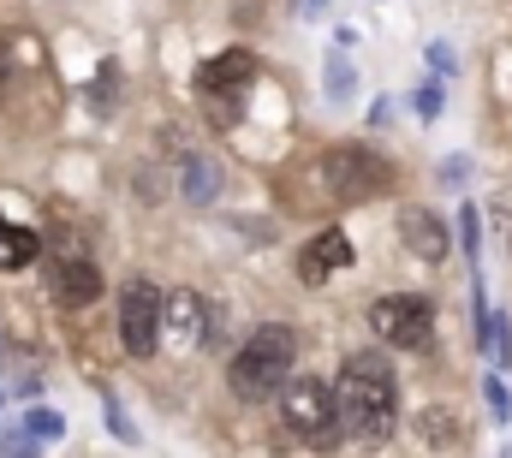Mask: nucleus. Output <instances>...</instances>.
<instances>
[{
    "label": "nucleus",
    "instance_id": "obj_13",
    "mask_svg": "<svg viewBox=\"0 0 512 458\" xmlns=\"http://www.w3.org/2000/svg\"><path fill=\"white\" fill-rule=\"evenodd\" d=\"M36 256H42V232H30V227H18V221L0 215V268L12 274V268H30Z\"/></svg>",
    "mask_w": 512,
    "mask_h": 458
},
{
    "label": "nucleus",
    "instance_id": "obj_3",
    "mask_svg": "<svg viewBox=\"0 0 512 458\" xmlns=\"http://www.w3.org/2000/svg\"><path fill=\"white\" fill-rule=\"evenodd\" d=\"M280 417H286L292 441H304V447H316V453H328V447L346 441L340 399H334V387H328L322 375H292V381L280 387Z\"/></svg>",
    "mask_w": 512,
    "mask_h": 458
},
{
    "label": "nucleus",
    "instance_id": "obj_10",
    "mask_svg": "<svg viewBox=\"0 0 512 458\" xmlns=\"http://www.w3.org/2000/svg\"><path fill=\"white\" fill-rule=\"evenodd\" d=\"M399 238H405V250L411 256H423V262H441L447 256V227L429 215V209H399Z\"/></svg>",
    "mask_w": 512,
    "mask_h": 458
},
{
    "label": "nucleus",
    "instance_id": "obj_2",
    "mask_svg": "<svg viewBox=\"0 0 512 458\" xmlns=\"http://www.w3.org/2000/svg\"><path fill=\"white\" fill-rule=\"evenodd\" d=\"M292 363H298V334L286 328V322H262L251 340L233 351V369H227V381H233V393L239 399H274L286 381H292Z\"/></svg>",
    "mask_w": 512,
    "mask_h": 458
},
{
    "label": "nucleus",
    "instance_id": "obj_22",
    "mask_svg": "<svg viewBox=\"0 0 512 458\" xmlns=\"http://www.w3.org/2000/svg\"><path fill=\"white\" fill-rule=\"evenodd\" d=\"M495 227H501V238L512 244V185L507 191H495Z\"/></svg>",
    "mask_w": 512,
    "mask_h": 458
},
{
    "label": "nucleus",
    "instance_id": "obj_23",
    "mask_svg": "<svg viewBox=\"0 0 512 458\" xmlns=\"http://www.w3.org/2000/svg\"><path fill=\"white\" fill-rule=\"evenodd\" d=\"M108 423H114V435H120V441H137V429L126 423V411H120V399H108Z\"/></svg>",
    "mask_w": 512,
    "mask_h": 458
},
{
    "label": "nucleus",
    "instance_id": "obj_26",
    "mask_svg": "<svg viewBox=\"0 0 512 458\" xmlns=\"http://www.w3.org/2000/svg\"><path fill=\"white\" fill-rule=\"evenodd\" d=\"M310 6H322V0H310Z\"/></svg>",
    "mask_w": 512,
    "mask_h": 458
},
{
    "label": "nucleus",
    "instance_id": "obj_8",
    "mask_svg": "<svg viewBox=\"0 0 512 458\" xmlns=\"http://www.w3.org/2000/svg\"><path fill=\"white\" fill-rule=\"evenodd\" d=\"M102 268L90 262V256H54L48 262V292H54V304H66V310H90L96 298H102Z\"/></svg>",
    "mask_w": 512,
    "mask_h": 458
},
{
    "label": "nucleus",
    "instance_id": "obj_5",
    "mask_svg": "<svg viewBox=\"0 0 512 458\" xmlns=\"http://www.w3.org/2000/svg\"><path fill=\"white\" fill-rule=\"evenodd\" d=\"M251 84H256V54L251 48H227V54L203 60V72H197V96H203V108H209L215 125L239 119L245 96H251Z\"/></svg>",
    "mask_w": 512,
    "mask_h": 458
},
{
    "label": "nucleus",
    "instance_id": "obj_20",
    "mask_svg": "<svg viewBox=\"0 0 512 458\" xmlns=\"http://www.w3.org/2000/svg\"><path fill=\"white\" fill-rule=\"evenodd\" d=\"M411 108H417V119L441 114V78H423V84H417V96H411Z\"/></svg>",
    "mask_w": 512,
    "mask_h": 458
},
{
    "label": "nucleus",
    "instance_id": "obj_17",
    "mask_svg": "<svg viewBox=\"0 0 512 458\" xmlns=\"http://www.w3.org/2000/svg\"><path fill=\"white\" fill-rule=\"evenodd\" d=\"M18 423H24V429H30V435L42 441V447H54V441L66 435V417H60V411H48V405H30V411H24Z\"/></svg>",
    "mask_w": 512,
    "mask_h": 458
},
{
    "label": "nucleus",
    "instance_id": "obj_7",
    "mask_svg": "<svg viewBox=\"0 0 512 458\" xmlns=\"http://www.w3.org/2000/svg\"><path fill=\"white\" fill-rule=\"evenodd\" d=\"M161 292H155V280H126V292H120V340H126L131 357H149L155 345H161Z\"/></svg>",
    "mask_w": 512,
    "mask_h": 458
},
{
    "label": "nucleus",
    "instance_id": "obj_11",
    "mask_svg": "<svg viewBox=\"0 0 512 458\" xmlns=\"http://www.w3.org/2000/svg\"><path fill=\"white\" fill-rule=\"evenodd\" d=\"M161 334H179L185 345H203V340H209L203 298H197V292H173V298L161 304Z\"/></svg>",
    "mask_w": 512,
    "mask_h": 458
},
{
    "label": "nucleus",
    "instance_id": "obj_21",
    "mask_svg": "<svg viewBox=\"0 0 512 458\" xmlns=\"http://www.w3.org/2000/svg\"><path fill=\"white\" fill-rule=\"evenodd\" d=\"M483 399H489L495 423H507V417H512V399H507V381H501V375H489V381H483Z\"/></svg>",
    "mask_w": 512,
    "mask_h": 458
},
{
    "label": "nucleus",
    "instance_id": "obj_18",
    "mask_svg": "<svg viewBox=\"0 0 512 458\" xmlns=\"http://www.w3.org/2000/svg\"><path fill=\"white\" fill-rule=\"evenodd\" d=\"M0 458H42V441H36L24 423H6V429H0Z\"/></svg>",
    "mask_w": 512,
    "mask_h": 458
},
{
    "label": "nucleus",
    "instance_id": "obj_15",
    "mask_svg": "<svg viewBox=\"0 0 512 458\" xmlns=\"http://www.w3.org/2000/svg\"><path fill=\"white\" fill-rule=\"evenodd\" d=\"M322 84H328V102H334V108H346V102H352V90H358V72H352L346 48H334V54H328V66H322Z\"/></svg>",
    "mask_w": 512,
    "mask_h": 458
},
{
    "label": "nucleus",
    "instance_id": "obj_1",
    "mask_svg": "<svg viewBox=\"0 0 512 458\" xmlns=\"http://www.w3.org/2000/svg\"><path fill=\"white\" fill-rule=\"evenodd\" d=\"M334 399H340L346 435L364 441V447H382L387 435H393V423H399V381H393L387 357H376V351H352L346 357Z\"/></svg>",
    "mask_w": 512,
    "mask_h": 458
},
{
    "label": "nucleus",
    "instance_id": "obj_19",
    "mask_svg": "<svg viewBox=\"0 0 512 458\" xmlns=\"http://www.w3.org/2000/svg\"><path fill=\"white\" fill-rule=\"evenodd\" d=\"M459 244H465V256H471V274H477V256H483V215L465 203L459 209Z\"/></svg>",
    "mask_w": 512,
    "mask_h": 458
},
{
    "label": "nucleus",
    "instance_id": "obj_4",
    "mask_svg": "<svg viewBox=\"0 0 512 458\" xmlns=\"http://www.w3.org/2000/svg\"><path fill=\"white\" fill-rule=\"evenodd\" d=\"M316 185H322L328 203L352 209V203L382 197L387 185H393V167H387L376 149H364V143H340V149H328V155L316 161Z\"/></svg>",
    "mask_w": 512,
    "mask_h": 458
},
{
    "label": "nucleus",
    "instance_id": "obj_16",
    "mask_svg": "<svg viewBox=\"0 0 512 458\" xmlns=\"http://www.w3.org/2000/svg\"><path fill=\"white\" fill-rule=\"evenodd\" d=\"M90 108H96V114H114V108H120V66H114V60H102V72H96V84H90Z\"/></svg>",
    "mask_w": 512,
    "mask_h": 458
},
{
    "label": "nucleus",
    "instance_id": "obj_6",
    "mask_svg": "<svg viewBox=\"0 0 512 458\" xmlns=\"http://www.w3.org/2000/svg\"><path fill=\"white\" fill-rule=\"evenodd\" d=\"M370 328H376L382 345L423 351L429 334H435V310H429V298H417V292H393V298H376V304H370Z\"/></svg>",
    "mask_w": 512,
    "mask_h": 458
},
{
    "label": "nucleus",
    "instance_id": "obj_14",
    "mask_svg": "<svg viewBox=\"0 0 512 458\" xmlns=\"http://www.w3.org/2000/svg\"><path fill=\"white\" fill-rule=\"evenodd\" d=\"M417 435L435 447V453H447V447H459L465 441V429H459V417L453 411H441V405H429L423 417H417Z\"/></svg>",
    "mask_w": 512,
    "mask_h": 458
},
{
    "label": "nucleus",
    "instance_id": "obj_9",
    "mask_svg": "<svg viewBox=\"0 0 512 458\" xmlns=\"http://www.w3.org/2000/svg\"><path fill=\"white\" fill-rule=\"evenodd\" d=\"M346 262H352V238L328 227L298 250V280H304V286H322V280H328L334 268H346Z\"/></svg>",
    "mask_w": 512,
    "mask_h": 458
},
{
    "label": "nucleus",
    "instance_id": "obj_24",
    "mask_svg": "<svg viewBox=\"0 0 512 458\" xmlns=\"http://www.w3.org/2000/svg\"><path fill=\"white\" fill-rule=\"evenodd\" d=\"M465 173H471V161H465V155H447V161H441V179H447V185H459Z\"/></svg>",
    "mask_w": 512,
    "mask_h": 458
},
{
    "label": "nucleus",
    "instance_id": "obj_25",
    "mask_svg": "<svg viewBox=\"0 0 512 458\" xmlns=\"http://www.w3.org/2000/svg\"><path fill=\"white\" fill-rule=\"evenodd\" d=\"M501 458H512V447H507V453H501Z\"/></svg>",
    "mask_w": 512,
    "mask_h": 458
},
{
    "label": "nucleus",
    "instance_id": "obj_12",
    "mask_svg": "<svg viewBox=\"0 0 512 458\" xmlns=\"http://www.w3.org/2000/svg\"><path fill=\"white\" fill-rule=\"evenodd\" d=\"M179 197H185L191 209H209V203L221 197V161L185 155V161H179Z\"/></svg>",
    "mask_w": 512,
    "mask_h": 458
}]
</instances>
